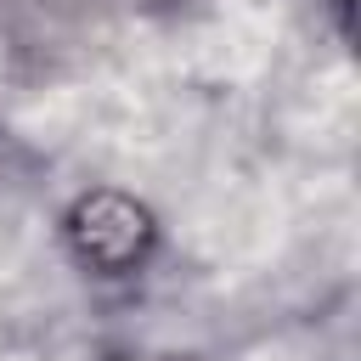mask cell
<instances>
[{
	"mask_svg": "<svg viewBox=\"0 0 361 361\" xmlns=\"http://www.w3.org/2000/svg\"><path fill=\"white\" fill-rule=\"evenodd\" d=\"M68 237H73V254L96 271H130L147 259L152 248V220L135 197L102 186V192H85L68 214Z\"/></svg>",
	"mask_w": 361,
	"mask_h": 361,
	"instance_id": "1",
	"label": "cell"
},
{
	"mask_svg": "<svg viewBox=\"0 0 361 361\" xmlns=\"http://www.w3.org/2000/svg\"><path fill=\"white\" fill-rule=\"evenodd\" d=\"M118 361H192V355H169V350H141V355H118Z\"/></svg>",
	"mask_w": 361,
	"mask_h": 361,
	"instance_id": "2",
	"label": "cell"
}]
</instances>
